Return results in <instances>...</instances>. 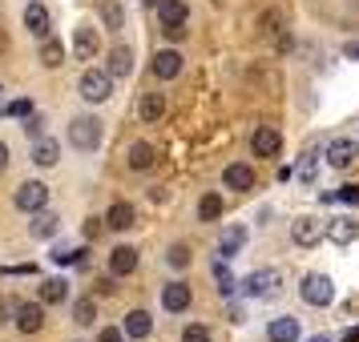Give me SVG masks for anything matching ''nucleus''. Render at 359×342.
<instances>
[{
	"label": "nucleus",
	"instance_id": "obj_5",
	"mask_svg": "<svg viewBox=\"0 0 359 342\" xmlns=\"http://www.w3.org/2000/svg\"><path fill=\"white\" fill-rule=\"evenodd\" d=\"M278 286V270H255V274L243 282V294L246 298H271Z\"/></svg>",
	"mask_w": 359,
	"mask_h": 342
},
{
	"label": "nucleus",
	"instance_id": "obj_26",
	"mask_svg": "<svg viewBox=\"0 0 359 342\" xmlns=\"http://www.w3.org/2000/svg\"><path fill=\"white\" fill-rule=\"evenodd\" d=\"M109 73H114V77H130L133 73V52L126 49V45H117V49L109 52Z\"/></svg>",
	"mask_w": 359,
	"mask_h": 342
},
{
	"label": "nucleus",
	"instance_id": "obj_36",
	"mask_svg": "<svg viewBox=\"0 0 359 342\" xmlns=\"http://www.w3.org/2000/svg\"><path fill=\"white\" fill-rule=\"evenodd\" d=\"M331 197H335V201H347V206H359V185H343L339 194H327V201H331Z\"/></svg>",
	"mask_w": 359,
	"mask_h": 342
},
{
	"label": "nucleus",
	"instance_id": "obj_3",
	"mask_svg": "<svg viewBox=\"0 0 359 342\" xmlns=\"http://www.w3.org/2000/svg\"><path fill=\"white\" fill-rule=\"evenodd\" d=\"M299 294H303V302H307V306H331L335 286H331V278H327V274H307Z\"/></svg>",
	"mask_w": 359,
	"mask_h": 342
},
{
	"label": "nucleus",
	"instance_id": "obj_16",
	"mask_svg": "<svg viewBox=\"0 0 359 342\" xmlns=\"http://www.w3.org/2000/svg\"><path fill=\"white\" fill-rule=\"evenodd\" d=\"M162 306L170 314H182V310H190V286H182V282H170L162 290Z\"/></svg>",
	"mask_w": 359,
	"mask_h": 342
},
{
	"label": "nucleus",
	"instance_id": "obj_35",
	"mask_svg": "<svg viewBox=\"0 0 359 342\" xmlns=\"http://www.w3.org/2000/svg\"><path fill=\"white\" fill-rule=\"evenodd\" d=\"M20 129L29 133L33 141H41V133H45V121H41V117H36V113H29V117H25V125H20Z\"/></svg>",
	"mask_w": 359,
	"mask_h": 342
},
{
	"label": "nucleus",
	"instance_id": "obj_4",
	"mask_svg": "<svg viewBox=\"0 0 359 342\" xmlns=\"http://www.w3.org/2000/svg\"><path fill=\"white\" fill-rule=\"evenodd\" d=\"M13 201H17V210H25V213L45 210V206H49V185H45V181H25L17 194H13Z\"/></svg>",
	"mask_w": 359,
	"mask_h": 342
},
{
	"label": "nucleus",
	"instance_id": "obj_38",
	"mask_svg": "<svg viewBox=\"0 0 359 342\" xmlns=\"http://www.w3.org/2000/svg\"><path fill=\"white\" fill-rule=\"evenodd\" d=\"M0 113H13V117H29V113H33V101H13V105H4Z\"/></svg>",
	"mask_w": 359,
	"mask_h": 342
},
{
	"label": "nucleus",
	"instance_id": "obj_48",
	"mask_svg": "<svg viewBox=\"0 0 359 342\" xmlns=\"http://www.w3.org/2000/svg\"><path fill=\"white\" fill-rule=\"evenodd\" d=\"M0 101H4V85H0ZM0 109H4V105H0Z\"/></svg>",
	"mask_w": 359,
	"mask_h": 342
},
{
	"label": "nucleus",
	"instance_id": "obj_9",
	"mask_svg": "<svg viewBox=\"0 0 359 342\" xmlns=\"http://www.w3.org/2000/svg\"><path fill=\"white\" fill-rule=\"evenodd\" d=\"M17 326L25 334H36L41 326H45V310L41 302H17Z\"/></svg>",
	"mask_w": 359,
	"mask_h": 342
},
{
	"label": "nucleus",
	"instance_id": "obj_12",
	"mask_svg": "<svg viewBox=\"0 0 359 342\" xmlns=\"http://www.w3.org/2000/svg\"><path fill=\"white\" fill-rule=\"evenodd\" d=\"M355 157H359V145H355V141H347V137H339V141H331V145H327V162L335 165V169H347Z\"/></svg>",
	"mask_w": 359,
	"mask_h": 342
},
{
	"label": "nucleus",
	"instance_id": "obj_11",
	"mask_svg": "<svg viewBox=\"0 0 359 342\" xmlns=\"http://www.w3.org/2000/svg\"><path fill=\"white\" fill-rule=\"evenodd\" d=\"M178 73H182V52L162 49L158 57H154V77H158V81H174Z\"/></svg>",
	"mask_w": 359,
	"mask_h": 342
},
{
	"label": "nucleus",
	"instance_id": "obj_30",
	"mask_svg": "<svg viewBox=\"0 0 359 342\" xmlns=\"http://www.w3.org/2000/svg\"><path fill=\"white\" fill-rule=\"evenodd\" d=\"M101 17H105V29H126V13H121V4H117V0H105V4H101Z\"/></svg>",
	"mask_w": 359,
	"mask_h": 342
},
{
	"label": "nucleus",
	"instance_id": "obj_21",
	"mask_svg": "<svg viewBox=\"0 0 359 342\" xmlns=\"http://www.w3.org/2000/svg\"><path fill=\"white\" fill-rule=\"evenodd\" d=\"M57 157H61V145H57L53 137H41V141L33 145V165H41V169L57 165Z\"/></svg>",
	"mask_w": 359,
	"mask_h": 342
},
{
	"label": "nucleus",
	"instance_id": "obj_25",
	"mask_svg": "<svg viewBox=\"0 0 359 342\" xmlns=\"http://www.w3.org/2000/svg\"><path fill=\"white\" fill-rule=\"evenodd\" d=\"M65 298H69V282L65 278H45V282H41V302L57 306V302H65Z\"/></svg>",
	"mask_w": 359,
	"mask_h": 342
},
{
	"label": "nucleus",
	"instance_id": "obj_19",
	"mask_svg": "<svg viewBox=\"0 0 359 342\" xmlns=\"http://www.w3.org/2000/svg\"><path fill=\"white\" fill-rule=\"evenodd\" d=\"M266 339L271 342H294L299 339V318H291V314H287V318H275V322L266 326Z\"/></svg>",
	"mask_w": 359,
	"mask_h": 342
},
{
	"label": "nucleus",
	"instance_id": "obj_46",
	"mask_svg": "<svg viewBox=\"0 0 359 342\" xmlns=\"http://www.w3.org/2000/svg\"><path fill=\"white\" fill-rule=\"evenodd\" d=\"M343 342H359V326H355V330H347V334H343Z\"/></svg>",
	"mask_w": 359,
	"mask_h": 342
},
{
	"label": "nucleus",
	"instance_id": "obj_40",
	"mask_svg": "<svg viewBox=\"0 0 359 342\" xmlns=\"http://www.w3.org/2000/svg\"><path fill=\"white\" fill-rule=\"evenodd\" d=\"M278 20H283L278 13H266V17H262V33H266V36H271V33H278Z\"/></svg>",
	"mask_w": 359,
	"mask_h": 342
},
{
	"label": "nucleus",
	"instance_id": "obj_2",
	"mask_svg": "<svg viewBox=\"0 0 359 342\" xmlns=\"http://www.w3.org/2000/svg\"><path fill=\"white\" fill-rule=\"evenodd\" d=\"M69 141H73V149H81V153L97 149L101 145V121L97 117H73L69 121Z\"/></svg>",
	"mask_w": 359,
	"mask_h": 342
},
{
	"label": "nucleus",
	"instance_id": "obj_18",
	"mask_svg": "<svg viewBox=\"0 0 359 342\" xmlns=\"http://www.w3.org/2000/svg\"><path fill=\"white\" fill-rule=\"evenodd\" d=\"M57 229H61V218L49 213V210H36L33 222H29V234H33V238H53Z\"/></svg>",
	"mask_w": 359,
	"mask_h": 342
},
{
	"label": "nucleus",
	"instance_id": "obj_47",
	"mask_svg": "<svg viewBox=\"0 0 359 342\" xmlns=\"http://www.w3.org/2000/svg\"><path fill=\"white\" fill-rule=\"evenodd\" d=\"M307 342H331V339H323V334H315V339H307Z\"/></svg>",
	"mask_w": 359,
	"mask_h": 342
},
{
	"label": "nucleus",
	"instance_id": "obj_10",
	"mask_svg": "<svg viewBox=\"0 0 359 342\" xmlns=\"http://www.w3.org/2000/svg\"><path fill=\"white\" fill-rule=\"evenodd\" d=\"M222 185L226 190H255V169L250 165H243V162H234V165H226V173H222Z\"/></svg>",
	"mask_w": 359,
	"mask_h": 342
},
{
	"label": "nucleus",
	"instance_id": "obj_29",
	"mask_svg": "<svg viewBox=\"0 0 359 342\" xmlns=\"http://www.w3.org/2000/svg\"><path fill=\"white\" fill-rule=\"evenodd\" d=\"M222 218V194H206L198 201V222H218Z\"/></svg>",
	"mask_w": 359,
	"mask_h": 342
},
{
	"label": "nucleus",
	"instance_id": "obj_23",
	"mask_svg": "<svg viewBox=\"0 0 359 342\" xmlns=\"http://www.w3.org/2000/svg\"><path fill=\"white\" fill-rule=\"evenodd\" d=\"M149 330H154V318H149L146 310H130L126 314V334L130 339H149Z\"/></svg>",
	"mask_w": 359,
	"mask_h": 342
},
{
	"label": "nucleus",
	"instance_id": "obj_15",
	"mask_svg": "<svg viewBox=\"0 0 359 342\" xmlns=\"http://www.w3.org/2000/svg\"><path fill=\"white\" fill-rule=\"evenodd\" d=\"M137 117L146 121V125H158L165 117V97L162 93H142V101H137Z\"/></svg>",
	"mask_w": 359,
	"mask_h": 342
},
{
	"label": "nucleus",
	"instance_id": "obj_6",
	"mask_svg": "<svg viewBox=\"0 0 359 342\" xmlns=\"http://www.w3.org/2000/svg\"><path fill=\"white\" fill-rule=\"evenodd\" d=\"M291 238L294 245H319V238H327V226L319 218H299L291 226Z\"/></svg>",
	"mask_w": 359,
	"mask_h": 342
},
{
	"label": "nucleus",
	"instance_id": "obj_37",
	"mask_svg": "<svg viewBox=\"0 0 359 342\" xmlns=\"http://www.w3.org/2000/svg\"><path fill=\"white\" fill-rule=\"evenodd\" d=\"M182 342H210V330L206 326H186L182 330Z\"/></svg>",
	"mask_w": 359,
	"mask_h": 342
},
{
	"label": "nucleus",
	"instance_id": "obj_24",
	"mask_svg": "<svg viewBox=\"0 0 359 342\" xmlns=\"http://www.w3.org/2000/svg\"><path fill=\"white\" fill-rule=\"evenodd\" d=\"M105 226L109 229H130L133 226V206L130 201H114L109 213H105Z\"/></svg>",
	"mask_w": 359,
	"mask_h": 342
},
{
	"label": "nucleus",
	"instance_id": "obj_28",
	"mask_svg": "<svg viewBox=\"0 0 359 342\" xmlns=\"http://www.w3.org/2000/svg\"><path fill=\"white\" fill-rule=\"evenodd\" d=\"M158 17H162V24H186V4L182 0H158Z\"/></svg>",
	"mask_w": 359,
	"mask_h": 342
},
{
	"label": "nucleus",
	"instance_id": "obj_39",
	"mask_svg": "<svg viewBox=\"0 0 359 342\" xmlns=\"http://www.w3.org/2000/svg\"><path fill=\"white\" fill-rule=\"evenodd\" d=\"M101 229H105V218H89L85 222V238H97Z\"/></svg>",
	"mask_w": 359,
	"mask_h": 342
},
{
	"label": "nucleus",
	"instance_id": "obj_43",
	"mask_svg": "<svg viewBox=\"0 0 359 342\" xmlns=\"http://www.w3.org/2000/svg\"><path fill=\"white\" fill-rule=\"evenodd\" d=\"M93 286H97V294H114V290H117V286H114V278H97Z\"/></svg>",
	"mask_w": 359,
	"mask_h": 342
},
{
	"label": "nucleus",
	"instance_id": "obj_7",
	"mask_svg": "<svg viewBox=\"0 0 359 342\" xmlns=\"http://www.w3.org/2000/svg\"><path fill=\"white\" fill-rule=\"evenodd\" d=\"M327 238L335 245H351L359 238V222L355 218H331V222H327Z\"/></svg>",
	"mask_w": 359,
	"mask_h": 342
},
{
	"label": "nucleus",
	"instance_id": "obj_27",
	"mask_svg": "<svg viewBox=\"0 0 359 342\" xmlns=\"http://www.w3.org/2000/svg\"><path fill=\"white\" fill-rule=\"evenodd\" d=\"M154 157H158V153H154V145H146V141H133V145H130V169H137V173L149 169Z\"/></svg>",
	"mask_w": 359,
	"mask_h": 342
},
{
	"label": "nucleus",
	"instance_id": "obj_44",
	"mask_svg": "<svg viewBox=\"0 0 359 342\" xmlns=\"http://www.w3.org/2000/svg\"><path fill=\"white\" fill-rule=\"evenodd\" d=\"M343 57H347V61H355V57H359V41H351V45L343 49Z\"/></svg>",
	"mask_w": 359,
	"mask_h": 342
},
{
	"label": "nucleus",
	"instance_id": "obj_34",
	"mask_svg": "<svg viewBox=\"0 0 359 342\" xmlns=\"http://www.w3.org/2000/svg\"><path fill=\"white\" fill-rule=\"evenodd\" d=\"M315 169H319V157H303V165H299L294 178L303 181V185H311V181H315Z\"/></svg>",
	"mask_w": 359,
	"mask_h": 342
},
{
	"label": "nucleus",
	"instance_id": "obj_1",
	"mask_svg": "<svg viewBox=\"0 0 359 342\" xmlns=\"http://www.w3.org/2000/svg\"><path fill=\"white\" fill-rule=\"evenodd\" d=\"M81 97L101 105V101L114 97V73L109 69H85L81 73Z\"/></svg>",
	"mask_w": 359,
	"mask_h": 342
},
{
	"label": "nucleus",
	"instance_id": "obj_33",
	"mask_svg": "<svg viewBox=\"0 0 359 342\" xmlns=\"http://www.w3.org/2000/svg\"><path fill=\"white\" fill-rule=\"evenodd\" d=\"M165 262H170L174 270H182V266H190V250H186V245H170V254H165Z\"/></svg>",
	"mask_w": 359,
	"mask_h": 342
},
{
	"label": "nucleus",
	"instance_id": "obj_20",
	"mask_svg": "<svg viewBox=\"0 0 359 342\" xmlns=\"http://www.w3.org/2000/svg\"><path fill=\"white\" fill-rule=\"evenodd\" d=\"M41 65L45 69H61L65 65V45H61L57 36H45V41H41Z\"/></svg>",
	"mask_w": 359,
	"mask_h": 342
},
{
	"label": "nucleus",
	"instance_id": "obj_14",
	"mask_svg": "<svg viewBox=\"0 0 359 342\" xmlns=\"http://www.w3.org/2000/svg\"><path fill=\"white\" fill-rule=\"evenodd\" d=\"M25 29L45 41V36H49V8H45V4H36V0H33V4H25Z\"/></svg>",
	"mask_w": 359,
	"mask_h": 342
},
{
	"label": "nucleus",
	"instance_id": "obj_41",
	"mask_svg": "<svg viewBox=\"0 0 359 342\" xmlns=\"http://www.w3.org/2000/svg\"><path fill=\"white\" fill-rule=\"evenodd\" d=\"M162 33H165V41H182L186 36V24H165Z\"/></svg>",
	"mask_w": 359,
	"mask_h": 342
},
{
	"label": "nucleus",
	"instance_id": "obj_22",
	"mask_svg": "<svg viewBox=\"0 0 359 342\" xmlns=\"http://www.w3.org/2000/svg\"><path fill=\"white\" fill-rule=\"evenodd\" d=\"M243 245H246V226H230L226 234H222V242H218V254L230 262L238 250H243Z\"/></svg>",
	"mask_w": 359,
	"mask_h": 342
},
{
	"label": "nucleus",
	"instance_id": "obj_45",
	"mask_svg": "<svg viewBox=\"0 0 359 342\" xmlns=\"http://www.w3.org/2000/svg\"><path fill=\"white\" fill-rule=\"evenodd\" d=\"M4 165H8V145L0 141V169H4Z\"/></svg>",
	"mask_w": 359,
	"mask_h": 342
},
{
	"label": "nucleus",
	"instance_id": "obj_17",
	"mask_svg": "<svg viewBox=\"0 0 359 342\" xmlns=\"http://www.w3.org/2000/svg\"><path fill=\"white\" fill-rule=\"evenodd\" d=\"M109 270H114L117 278L133 274V270H137V250H133V245H117L114 254H109Z\"/></svg>",
	"mask_w": 359,
	"mask_h": 342
},
{
	"label": "nucleus",
	"instance_id": "obj_42",
	"mask_svg": "<svg viewBox=\"0 0 359 342\" xmlns=\"http://www.w3.org/2000/svg\"><path fill=\"white\" fill-rule=\"evenodd\" d=\"M97 342H126V330H114V326H109V330H101Z\"/></svg>",
	"mask_w": 359,
	"mask_h": 342
},
{
	"label": "nucleus",
	"instance_id": "obj_32",
	"mask_svg": "<svg viewBox=\"0 0 359 342\" xmlns=\"http://www.w3.org/2000/svg\"><path fill=\"white\" fill-rule=\"evenodd\" d=\"M53 262H57V266H77V262H81V250H69V245H57V250H53Z\"/></svg>",
	"mask_w": 359,
	"mask_h": 342
},
{
	"label": "nucleus",
	"instance_id": "obj_13",
	"mask_svg": "<svg viewBox=\"0 0 359 342\" xmlns=\"http://www.w3.org/2000/svg\"><path fill=\"white\" fill-rule=\"evenodd\" d=\"M250 149H255V157H275L278 149H283V137L262 125V129H255V137H250Z\"/></svg>",
	"mask_w": 359,
	"mask_h": 342
},
{
	"label": "nucleus",
	"instance_id": "obj_8",
	"mask_svg": "<svg viewBox=\"0 0 359 342\" xmlns=\"http://www.w3.org/2000/svg\"><path fill=\"white\" fill-rule=\"evenodd\" d=\"M73 49H77V57H81V61H93V57L101 52L97 29H93V24H81V29H77V36H73Z\"/></svg>",
	"mask_w": 359,
	"mask_h": 342
},
{
	"label": "nucleus",
	"instance_id": "obj_31",
	"mask_svg": "<svg viewBox=\"0 0 359 342\" xmlns=\"http://www.w3.org/2000/svg\"><path fill=\"white\" fill-rule=\"evenodd\" d=\"M93 318H97V302H93V298H81V302L73 306V322L77 326H93Z\"/></svg>",
	"mask_w": 359,
	"mask_h": 342
}]
</instances>
